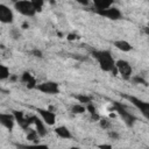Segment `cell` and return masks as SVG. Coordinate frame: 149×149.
Here are the masks:
<instances>
[{
	"label": "cell",
	"mask_w": 149,
	"mask_h": 149,
	"mask_svg": "<svg viewBox=\"0 0 149 149\" xmlns=\"http://www.w3.org/2000/svg\"><path fill=\"white\" fill-rule=\"evenodd\" d=\"M93 57L98 61L100 68L104 71H113L114 73H116L115 70V62L112 57V54L108 50H98V51H93L92 52Z\"/></svg>",
	"instance_id": "obj_1"
},
{
	"label": "cell",
	"mask_w": 149,
	"mask_h": 149,
	"mask_svg": "<svg viewBox=\"0 0 149 149\" xmlns=\"http://www.w3.org/2000/svg\"><path fill=\"white\" fill-rule=\"evenodd\" d=\"M14 7L20 14L24 16H33L36 13L30 0H17L16 2H14Z\"/></svg>",
	"instance_id": "obj_2"
},
{
	"label": "cell",
	"mask_w": 149,
	"mask_h": 149,
	"mask_svg": "<svg viewBox=\"0 0 149 149\" xmlns=\"http://www.w3.org/2000/svg\"><path fill=\"white\" fill-rule=\"evenodd\" d=\"M114 111H116V112L120 114V116L122 118V120H123L128 126H133V123L136 121L135 116H134L133 114H130L129 112H127V111L125 109V107H123L122 105H120L119 102H115V104H114Z\"/></svg>",
	"instance_id": "obj_3"
},
{
	"label": "cell",
	"mask_w": 149,
	"mask_h": 149,
	"mask_svg": "<svg viewBox=\"0 0 149 149\" xmlns=\"http://www.w3.org/2000/svg\"><path fill=\"white\" fill-rule=\"evenodd\" d=\"M36 88L47 94H57L59 92V86L54 81H44L40 85H36Z\"/></svg>",
	"instance_id": "obj_4"
},
{
	"label": "cell",
	"mask_w": 149,
	"mask_h": 149,
	"mask_svg": "<svg viewBox=\"0 0 149 149\" xmlns=\"http://www.w3.org/2000/svg\"><path fill=\"white\" fill-rule=\"evenodd\" d=\"M115 70L119 72L123 78H130L132 74V66L126 61H118L115 63Z\"/></svg>",
	"instance_id": "obj_5"
},
{
	"label": "cell",
	"mask_w": 149,
	"mask_h": 149,
	"mask_svg": "<svg viewBox=\"0 0 149 149\" xmlns=\"http://www.w3.org/2000/svg\"><path fill=\"white\" fill-rule=\"evenodd\" d=\"M14 118H15V121H16L23 129H28L29 126L33 123V120H34V115H31V116H26L22 112H14Z\"/></svg>",
	"instance_id": "obj_6"
},
{
	"label": "cell",
	"mask_w": 149,
	"mask_h": 149,
	"mask_svg": "<svg viewBox=\"0 0 149 149\" xmlns=\"http://www.w3.org/2000/svg\"><path fill=\"white\" fill-rule=\"evenodd\" d=\"M14 15L9 7H7L3 3H0V21L2 23H10L13 22Z\"/></svg>",
	"instance_id": "obj_7"
},
{
	"label": "cell",
	"mask_w": 149,
	"mask_h": 149,
	"mask_svg": "<svg viewBox=\"0 0 149 149\" xmlns=\"http://www.w3.org/2000/svg\"><path fill=\"white\" fill-rule=\"evenodd\" d=\"M37 112L40 113L42 120L44 123L49 125V126H54L55 122H56V114L49 109H42V108H38Z\"/></svg>",
	"instance_id": "obj_8"
},
{
	"label": "cell",
	"mask_w": 149,
	"mask_h": 149,
	"mask_svg": "<svg viewBox=\"0 0 149 149\" xmlns=\"http://www.w3.org/2000/svg\"><path fill=\"white\" fill-rule=\"evenodd\" d=\"M126 98L129 99V101H132V104H133L134 106H136V107L142 112V114H143L144 116H148V115H149V104H148V102L142 101V100H140V99H137V98H135V97H126Z\"/></svg>",
	"instance_id": "obj_9"
},
{
	"label": "cell",
	"mask_w": 149,
	"mask_h": 149,
	"mask_svg": "<svg viewBox=\"0 0 149 149\" xmlns=\"http://www.w3.org/2000/svg\"><path fill=\"white\" fill-rule=\"evenodd\" d=\"M15 118L14 114H8V113H0V125H2L5 128L8 130H12L14 127Z\"/></svg>",
	"instance_id": "obj_10"
},
{
	"label": "cell",
	"mask_w": 149,
	"mask_h": 149,
	"mask_svg": "<svg viewBox=\"0 0 149 149\" xmlns=\"http://www.w3.org/2000/svg\"><path fill=\"white\" fill-rule=\"evenodd\" d=\"M98 13L102 16H106L108 19H112V20H118L121 17V12L118 9V8H114V7H108L106 9H100L98 10Z\"/></svg>",
	"instance_id": "obj_11"
},
{
	"label": "cell",
	"mask_w": 149,
	"mask_h": 149,
	"mask_svg": "<svg viewBox=\"0 0 149 149\" xmlns=\"http://www.w3.org/2000/svg\"><path fill=\"white\" fill-rule=\"evenodd\" d=\"M33 123L35 125V130H36V133L38 134V136H41V137L45 136L47 130H45V127H44V125H43V121H41V119H38L37 116H34Z\"/></svg>",
	"instance_id": "obj_12"
},
{
	"label": "cell",
	"mask_w": 149,
	"mask_h": 149,
	"mask_svg": "<svg viewBox=\"0 0 149 149\" xmlns=\"http://www.w3.org/2000/svg\"><path fill=\"white\" fill-rule=\"evenodd\" d=\"M21 80L27 85L28 88H34V87H36V85H37L35 78H34L29 72H24V73L22 74V77H21Z\"/></svg>",
	"instance_id": "obj_13"
},
{
	"label": "cell",
	"mask_w": 149,
	"mask_h": 149,
	"mask_svg": "<svg viewBox=\"0 0 149 149\" xmlns=\"http://www.w3.org/2000/svg\"><path fill=\"white\" fill-rule=\"evenodd\" d=\"M55 133L61 137V139H71V133L65 126H59L55 128Z\"/></svg>",
	"instance_id": "obj_14"
},
{
	"label": "cell",
	"mask_w": 149,
	"mask_h": 149,
	"mask_svg": "<svg viewBox=\"0 0 149 149\" xmlns=\"http://www.w3.org/2000/svg\"><path fill=\"white\" fill-rule=\"evenodd\" d=\"M114 47L116 48V49H119V50H121V51H130L132 50V45L127 42V41H123V40H118V41H115L114 43Z\"/></svg>",
	"instance_id": "obj_15"
},
{
	"label": "cell",
	"mask_w": 149,
	"mask_h": 149,
	"mask_svg": "<svg viewBox=\"0 0 149 149\" xmlns=\"http://www.w3.org/2000/svg\"><path fill=\"white\" fill-rule=\"evenodd\" d=\"M92 1H93L94 6H95V8H97L98 10H100V9H106V8L111 7L112 3H113V0H92Z\"/></svg>",
	"instance_id": "obj_16"
},
{
	"label": "cell",
	"mask_w": 149,
	"mask_h": 149,
	"mask_svg": "<svg viewBox=\"0 0 149 149\" xmlns=\"http://www.w3.org/2000/svg\"><path fill=\"white\" fill-rule=\"evenodd\" d=\"M9 70H8V68H6L5 65H1L0 64V80H2V79H7V78H9Z\"/></svg>",
	"instance_id": "obj_17"
},
{
	"label": "cell",
	"mask_w": 149,
	"mask_h": 149,
	"mask_svg": "<svg viewBox=\"0 0 149 149\" xmlns=\"http://www.w3.org/2000/svg\"><path fill=\"white\" fill-rule=\"evenodd\" d=\"M71 111H72L73 113H76V114H81V113H84V112L86 111V107H85L83 104H77V105H73V106H72Z\"/></svg>",
	"instance_id": "obj_18"
},
{
	"label": "cell",
	"mask_w": 149,
	"mask_h": 149,
	"mask_svg": "<svg viewBox=\"0 0 149 149\" xmlns=\"http://www.w3.org/2000/svg\"><path fill=\"white\" fill-rule=\"evenodd\" d=\"M28 134H27V140L28 141H31V142H36L37 139H38V134L36 133V130H33V129H28Z\"/></svg>",
	"instance_id": "obj_19"
},
{
	"label": "cell",
	"mask_w": 149,
	"mask_h": 149,
	"mask_svg": "<svg viewBox=\"0 0 149 149\" xmlns=\"http://www.w3.org/2000/svg\"><path fill=\"white\" fill-rule=\"evenodd\" d=\"M30 2H31L33 7H34V9H35L36 12H41V10H42L43 3H44L43 0H30Z\"/></svg>",
	"instance_id": "obj_20"
},
{
	"label": "cell",
	"mask_w": 149,
	"mask_h": 149,
	"mask_svg": "<svg viewBox=\"0 0 149 149\" xmlns=\"http://www.w3.org/2000/svg\"><path fill=\"white\" fill-rule=\"evenodd\" d=\"M76 98H77V100H78L80 104H88V102H91V98L87 97V95H84V94H79V95H77Z\"/></svg>",
	"instance_id": "obj_21"
},
{
	"label": "cell",
	"mask_w": 149,
	"mask_h": 149,
	"mask_svg": "<svg viewBox=\"0 0 149 149\" xmlns=\"http://www.w3.org/2000/svg\"><path fill=\"white\" fill-rule=\"evenodd\" d=\"M10 35H12V37H13V38L17 40V38H19V37L21 36V33L19 31V29L14 28V29H12V30H10Z\"/></svg>",
	"instance_id": "obj_22"
},
{
	"label": "cell",
	"mask_w": 149,
	"mask_h": 149,
	"mask_svg": "<svg viewBox=\"0 0 149 149\" xmlns=\"http://www.w3.org/2000/svg\"><path fill=\"white\" fill-rule=\"evenodd\" d=\"M86 109H87V111H88L91 114H94V113H97V112H95V107H94V106H93L91 102H88V104H87V107H86Z\"/></svg>",
	"instance_id": "obj_23"
},
{
	"label": "cell",
	"mask_w": 149,
	"mask_h": 149,
	"mask_svg": "<svg viewBox=\"0 0 149 149\" xmlns=\"http://www.w3.org/2000/svg\"><path fill=\"white\" fill-rule=\"evenodd\" d=\"M100 126H101L102 128H108V126H109V122H108L107 120L102 119V120H100Z\"/></svg>",
	"instance_id": "obj_24"
},
{
	"label": "cell",
	"mask_w": 149,
	"mask_h": 149,
	"mask_svg": "<svg viewBox=\"0 0 149 149\" xmlns=\"http://www.w3.org/2000/svg\"><path fill=\"white\" fill-rule=\"evenodd\" d=\"M108 135H109V137L115 139V140L119 137V134H118V133H115V132H109V133H108Z\"/></svg>",
	"instance_id": "obj_25"
},
{
	"label": "cell",
	"mask_w": 149,
	"mask_h": 149,
	"mask_svg": "<svg viewBox=\"0 0 149 149\" xmlns=\"http://www.w3.org/2000/svg\"><path fill=\"white\" fill-rule=\"evenodd\" d=\"M35 57H42V52L40 51V50H33V52H31Z\"/></svg>",
	"instance_id": "obj_26"
},
{
	"label": "cell",
	"mask_w": 149,
	"mask_h": 149,
	"mask_svg": "<svg viewBox=\"0 0 149 149\" xmlns=\"http://www.w3.org/2000/svg\"><path fill=\"white\" fill-rule=\"evenodd\" d=\"M133 80H134L135 83H142V84H146V81H144V80H143L141 77H135Z\"/></svg>",
	"instance_id": "obj_27"
},
{
	"label": "cell",
	"mask_w": 149,
	"mask_h": 149,
	"mask_svg": "<svg viewBox=\"0 0 149 149\" xmlns=\"http://www.w3.org/2000/svg\"><path fill=\"white\" fill-rule=\"evenodd\" d=\"M76 1L79 2V3H81V5H87L90 2V0H76Z\"/></svg>",
	"instance_id": "obj_28"
},
{
	"label": "cell",
	"mask_w": 149,
	"mask_h": 149,
	"mask_svg": "<svg viewBox=\"0 0 149 149\" xmlns=\"http://www.w3.org/2000/svg\"><path fill=\"white\" fill-rule=\"evenodd\" d=\"M68 40H70V41H72V40H76V35H73V34H70V35L68 36Z\"/></svg>",
	"instance_id": "obj_29"
},
{
	"label": "cell",
	"mask_w": 149,
	"mask_h": 149,
	"mask_svg": "<svg viewBox=\"0 0 149 149\" xmlns=\"http://www.w3.org/2000/svg\"><path fill=\"white\" fill-rule=\"evenodd\" d=\"M100 148H111V146L109 144H101V146H99Z\"/></svg>",
	"instance_id": "obj_30"
},
{
	"label": "cell",
	"mask_w": 149,
	"mask_h": 149,
	"mask_svg": "<svg viewBox=\"0 0 149 149\" xmlns=\"http://www.w3.org/2000/svg\"><path fill=\"white\" fill-rule=\"evenodd\" d=\"M28 27H29V24H28L27 22H24V23L22 24V28H23V29H26V28H28Z\"/></svg>",
	"instance_id": "obj_31"
}]
</instances>
